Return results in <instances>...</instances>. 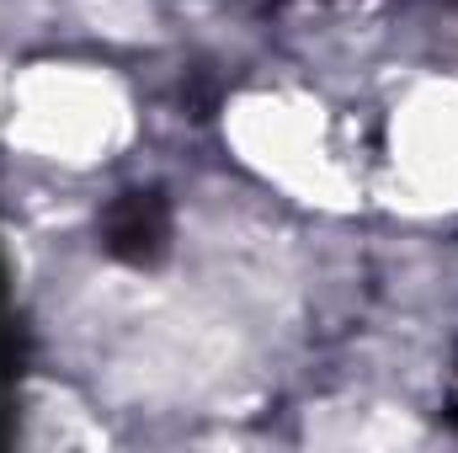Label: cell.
<instances>
[{
    "label": "cell",
    "mask_w": 458,
    "mask_h": 453,
    "mask_svg": "<svg viewBox=\"0 0 458 453\" xmlns=\"http://www.w3.org/2000/svg\"><path fill=\"white\" fill-rule=\"evenodd\" d=\"M454 422H458V411H454Z\"/></svg>",
    "instance_id": "7a4b0ae2"
},
{
    "label": "cell",
    "mask_w": 458,
    "mask_h": 453,
    "mask_svg": "<svg viewBox=\"0 0 458 453\" xmlns=\"http://www.w3.org/2000/svg\"><path fill=\"white\" fill-rule=\"evenodd\" d=\"M102 245H107V256L128 261V267L165 261V251H171V203H165V192L133 187V192L113 198L107 214H102Z\"/></svg>",
    "instance_id": "6da1fadb"
}]
</instances>
